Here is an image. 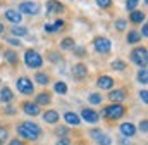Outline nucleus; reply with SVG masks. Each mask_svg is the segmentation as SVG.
Here are the masks:
<instances>
[{"label":"nucleus","mask_w":148,"mask_h":145,"mask_svg":"<svg viewBox=\"0 0 148 145\" xmlns=\"http://www.w3.org/2000/svg\"><path fill=\"white\" fill-rule=\"evenodd\" d=\"M21 109H23V112H24L26 116H31V117H35V116H40V114H41V107L36 106L35 102H31V100L23 102V104H21Z\"/></svg>","instance_id":"nucleus-13"},{"label":"nucleus","mask_w":148,"mask_h":145,"mask_svg":"<svg viewBox=\"0 0 148 145\" xmlns=\"http://www.w3.org/2000/svg\"><path fill=\"white\" fill-rule=\"evenodd\" d=\"M126 41H127L129 45H136V43H140V41H141V35H140V31H138V30H129L127 35H126Z\"/></svg>","instance_id":"nucleus-24"},{"label":"nucleus","mask_w":148,"mask_h":145,"mask_svg":"<svg viewBox=\"0 0 148 145\" xmlns=\"http://www.w3.org/2000/svg\"><path fill=\"white\" fill-rule=\"evenodd\" d=\"M91 43H93V48L98 52V54H109L112 50V41L107 38V36H95L93 40H91Z\"/></svg>","instance_id":"nucleus-7"},{"label":"nucleus","mask_w":148,"mask_h":145,"mask_svg":"<svg viewBox=\"0 0 148 145\" xmlns=\"http://www.w3.org/2000/svg\"><path fill=\"white\" fill-rule=\"evenodd\" d=\"M129 59L133 64H136L138 68H147L148 64V48L147 47H134L129 54Z\"/></svg>","instance_id":"nucleus-3"},{"label":"nucleus","mask_w":148,"mask_h":145,"mask_svg":"<svg viewBox=\"0 0 148 145\" xmlns=\"http://www.w3.org/2000/svg\"><path fill=\"white\" fill-rule=\"evenodd\" d=\"M79 119H83V121H86V123H90V124H95V123L100 121V114H98L95 109L84 107V109H81V116H79Z\"/></svg>","instance_id":"nucleus-10"},{"label":"nucleus","mask_w":148,"mask_h":145,"mask_svg":"<svg viewBox=\"0 0 148 145\" xmlns=\"http://www.w3.org/2000/svg\"><path fill=\"white\" fill-rule=\"evenodd\" d=\"M140 99H141V102L143 104H148V92L143 88V90H140Z\"/></svg>","instance_id":"nucleus-41"},{"label":"nucleus","mask_w":148,"mask_h":145,"mask_svg":"<svg viewBox=\"0 0 148 145\" xmlns=\"http://www.w3.org/2000/svg\"><path fill=\"white\" fill-rule=\"evenodd\" d=\"M74 45H76V40H74L73 36H66V38H62L60 43H59L60 50H73Z\"/></svg>","instance_id":"nucleus-26"},{"label":"nucleus","mask_w":148,"mask_h":145,"mask_svg":"<svg viewBox=\"0 0 148 145\" xmlns=\"http://www.w3.org/2000/svg\"><path fill=\"white\" fill-rule=\"evenodd\" d=\"M7 140H9V130L0 124V145H3Z\"/></svg>","instance_id":"nucleus-34"},{"label":"nucleus","mask_w":148,"mask_h":145,"mask_svg":"<svg viewBox=\"0 0 148 145\" xmlns=\"http://www.w3.org/2000/svg\"><path fill=\"white\" fill-rule=\"evenodd\" d=\"M16 131H17V137H19V138L28 140V142H36L38 138L41 137V133H43L41 126H38L36 123H33V121H24V123H21V124L16 128Z\"/></svg>","instance_id":"nucleus-1"},{"label":"nucleus","mask_w":148,"mask_h":145,"mask_svg":"<svg viewBox=\"0 0 148 145\" xmlns=\"http://www.w3.org/2000/svg\"><path fill=\"white\" fill-rule=\"evenodd\" d=\"M47 59H48L52 64H59V62H62V54H60L59 50H48V52H47Z\"/></svg>","instance_id":"nucleus-27"},{"label":"nucleus","mask_w":148,"mask_h":145,"mask_svg":"<svg viewBox=\"0 0 148 145\" xmlns=\"http://www.w3.org/2000/svg\"><path fill=\"white\" fill-rule=\"evenodd\" d=\"M17 10L21 14H26V16H38L41 10V5L36 0H24L17 5Z\"/></svg>","instance_id":"nucleus-5"},{"label":"nucleus","mask_w":148,"mask_h":145,"mask_svg":"<svg viewBox=\"0 0 148 145\" xmlns=\"http://www.w3.org/2000/svg\"><path fill=\"white\" fill-rule=\"evenodd\" d=\"M71 71H73V78L76 81H83V79H86V76H88V66H86L84 62H76Z\"/></svg>","instance_id":"nucleus-11"},{"label":"nucleus","mask_w":148,"mask_h":145,"mask_svg":"<svg viewBox=\"0 0 148 145\" xmlns=\"http://www.w3.org/2000/svg\"><path fill=\"white\" fill-rule=\"evenodd\" d=\"M119 130H121V133H122L124 138H126V137L131 138V137L136 135V126H134L133 123H129V121H127V123H122V124L119 126Z\"/></svg>","instance_id":"nucleus-20"},{"label":"nucleus","mask_w":148,"mask_h":145,"mask_svg":"<svg viewBox=\"0 0 148 145\" xmlns=\"http://www.w3.org/2000/svg\"><path fill=\"white\" fill-rule=\"evenodd\" d=\"M64 28H66V21H64V19H55L53 23H47V24L43 26V31L48 33V35H53V33L62 31Z\"/></svg>","instance_id":"nucleus-12"},{"label":"nucleus","mask_w":148,"mask_h":145,"mask_svg":"<svg viewBox=\"0 0 148 145\" xmlns=\"http://www.w3.org/2000/svg\"><path fill=\"white\" fill-rule=\"evenodd\" d=\"M73 54L77 55V57H86V47H83V45H74Z\"/></svg>","instance_id":"nucleus-33"},{"label":"nucleus","mask_w":148,"mask_h":145,"mask_svg":"<svg viewBox=\"0 0 148 145\" xmlns=\"http://www.w3.org/2000/svg\"><path fill=\"white\" fill-rule=\"evenodd\" d=\"M0 85H2V79H0Z\"/></svg>","instance_id":"nucleus-47"},{"label":"nucleus","mask_w":148,"mask_h":145,"mask_svg":"<svg viewBox=\"0 0 148 145\" xmlns=\"http://www.w3.org/2000/svg\"><path fill=\"white\" fill-rule=\"evenodd\" d=\"M66 12V5L59 0H47V5H45V14L47 16H52V14H64Z\"/></svg>","instance_id":"nucleus-8"},{"label":"nucleus","mask_w":148,"mask_h":145,"mask_svg":"<svg viewBox=\"0 0 148 145\" xmlns=\"http://www.w3.org/2000/svg\"><path fill=\"white\" fill-rule=\"evenodd\" d=\"M10 35L14 38H19V36H28V28L26 26H21V24H14L10 28Z\"/></svg>","instance_id":"nucleus-25"},{"label":"nucleus","mask_w":148,"mask_h":145,"mask_svg":"<svg viewBox=\"0 0 148 145\" xmlns=\"http://www.w3.org/2000/svg\"><path fill=\"white\" fill-rule=\"evenodd\" d=\"M114 28H115L117 31H124V30L127 28V21H126V19H117V21L114 23Z\"/></svg>","instance_id":"nucleus-35"},{"label":"nucleus","mask_w":148,"mask_h":145,"mask_svg":"<svg viewBox=\"0 0 148 145\" xmlns=\"http://www.w3.org/2000/svg\"><path fill=\"white\" fill-rule=\"evenodd\" d=\"M9 145H26L23 140H17V138H14V140H9Z\"/></svg>","instance_id":"nucleus-45"},{"label":"nucleus","mask_w":148,"mask_h":145,"mask_svg":"<svg viewBox=\"0 0 148 145\" xmlns=\"http://www.w3.org/2000/svg\"><path fill=\"white\" fill-rule=\"evenodd\" d=\"M23 59H24L26 68H29V69H40L43 66V57H41V54L36 52L35 48H26Z\"/></svg>","instance_id":"nucleus-4"},{"label":"nucleus","mask_w":148,"mask_h":145,"mask_svg":"<svg viewBox=\"0 0 148 145\" xmlns=\"http://www.w3.org/2000/svg\"><path fill=\"white\" fill-rule=\"evenodd\" d=\"M140 35L143 36V38H147V36H148V24H147V23H143V28H141Z\"/></svg>","instance_id":"nucleus-44"},{"label":"nucleus","mask_w":148,"mask_h":145,"mask_svg":"<svg viewBox=\"0 0 148 145\" xmlns=\"http://www.w3.org/2000/svg\"><path fill=\"white\" fill-rule=\"evenodd\" d=\"M50 81H52V78H50L48 72H45V71H36L35 72V83H36V85L47 86V85H50Z\"/></svg>","instance_id":"nucleus-21"},{"label":"nucleus","mask_w":148,"mask_h":145,"mask_svg":"<svg viewBox=\"0 0 148 145\" xmlns=\"http://www.w3.org/2000/svg\"><path fill=\"white\" fill-rule=\"evenodd\" d=\"M3 17H5L9 23H12V24H19V23L23 21V14H21L17 9H7V10L3 12Z\"/></svg>","instance_id":"nucleus-15"},{"label":"nucleus","mask_w":148,"mask_h":145,"mask_svg":"<svg viewBox=\"0 0 148 145\" xmlns=\"http://www.w3.org/2000/svg\"><path fill=\"white\" fill-rule=\"evenodd\" d=\"M126 112H127V109H126L124 104H109V106L103 107L102 116H103L105 119H109V121H117V119H121Z\"/></svg>","instance_id":"nucleus-2"},{"label":"nucleus","mask_w":148,"mask_h":145,"mask_svg":"<svg viewBox=\"0 0 148 145\" xmlns=\"http://www.w3.org/2000/svg\"><path fill=\"white\" fill-rule=\"evenodd\" d=\"M110 68L114 69V71H121V72H122V71H126V69H127V64H126L122 59H114V61L110 62Z\"/></svg>","instance_id":"nucleus-28"},{"label":"nucleus","mask_w":148,"mask_h":145,"mask_svg":"<svg viewBox=\"0 0 148 145\" xmlns=\"http://www.w3.org/2000/svg\"><path fill=\"white\" fill-rule=\"evenodd\" d=\"M67 85H66V81H55L53 83V92L55 93H59V95H66L67 93Z\"/></svg>","instance_id":"nucleus-29"},{"label":"nucleus","mask_w":148,"mask_h":145,"mask_svg":"<svg viewBox=\"0 0 148 145\" xmlns=\"http://www.w3.org/2000/svg\"><path fill=\"white\" fill-rule=\"evenodd\" d=\"M55 135H59L60 138H64V137L69 135V128H67V126H57V128H55Z\"/></svg>","instance_id":"nucleus-36"},{"label":"nucleus","mask_w":148,"mask_h":145,"mask_svg":"<svg viewBox=\"0 0 148 145\" xmlns=\"http://www.w3.org/2000/svg\"><path fill=\"white\" fill-rule=\"evenodd\" d=\"M136 78H138V81H140L141 85H147L148 83V69L147 68H140V69H138V74H136Z\"/></svg>","instance_id":"nucleus-30"},{"label":"nucleus","mask_w":148,"mask_h":145,"mask_svg":"<svg viewBox=\"0 0 148 145\" xmlns=\"http://www.w3.org/2000/svg\"><path fill=\"white\" fill-rule=\"evenodd\" d=\"M64 119H66V123L69 124V126H79L81 124V119H79V116L73 112V110H67V112H64Z\"/></svg>","instance_id":"nucleus-23"},{"label":"nucleus","mask_w":148,"mask_h":145,"mask_svg":"<svg viewBox=\"0 0 148 145\" xmlns=\"http://www.w3.org/2000/svg\"><path fill=\"white\" fill-rule=\"evenodd\" d=\"M95 2H97V5H98L100 9H105V10H107V9H110L112 5H114V2H112V0H95Z\"/></svg>","instance_id":"nucleus-37"},{"label":"nucleus","mask_w":148,"mask_h":145,"mask_svg":"<svg viewBox=\"0 0 148 145\" xmlns=\"http://www.w3.org/2000/svg\"><path fill=\"white\" fill-rule=\"evenodd\" d=\"M114 85H115V79L112 76H109V74H100L97 78V86L100 90H112Z\"/></svg>","instance_id":"nucleus-14"},{"label":"nucleus","mask_w":148,"mask_h":145,"mask_svg":"<svg viewBox=\"0 0 148 145\" xmlns=\"http://www.w3.org/2000/svg\"><path fill=\"white\" fill-rule=\"evenodd\" d=\"M140 130H141L143 133H147L148 131V121L147 119H141V121H140Z\"/></svg>","instance_id":"nucleus-43"},{"label":"nucleus","mask_w":148,"mask_h":145,"mask_svg":"<svg viewBox=\"0 0 148 145\" xmlns=\"http://www.w3.org/2000/svg\"><path fill=\"white\" fill-rule=\"evenodd\" d=\"M145 19H147V14H145L143 10H140V9H134V10L129 12V23L134 24V26L145 23Z\"/></svg>","instance_id":"nucleus-17"},{"label":"nucleus","mask_w":148,"mask_h":145,"mask_svg":"<svg viewBox=\"0 0 148 145\" xmlns=\"http://www.w3.org/2000/svg\"><path fill=\"white\" fill-rule=\"evenodd\" d=\"M5 41H7L10 47H17V48L23 45V43H21V40H19V38H14V36H9V38H5Z\"/></svg>","instance_id":"nucleus-38"},{"label":"nucleus","mask_w":148,"mask_h":145,"mask_svg":"<svg viewBox=\"0 0 148 145\" xmlns=\"http://www.w3.org/2000/svg\"><path fill=\"white\" fill-rule=\"evenodd\" d=\"M110 104H122L126 99H127V90L126 88H112L109 90V97Z\"/></svg>","instance_id":"nucleus-9"},{"label":"nucleus","mask_w":148,"mask_h":145,"mask_svg":"<svg viewBox=\"0 0 148 145\" xmlns=\"http://www.w3.org/2000/svg\"><path fill=\"white\" fill-rule=\"evenodd\" d=\"M16 88H17V92L19 93H23V95H35V85H33V81L28 78V76H21V78H17V81H16Z\"/></svg>","instance_id":"nucleus-6"},{"label":"nucleus","mask_w":148,"mask_h":145,"mask_svg":"<svg viewBox=\"0 0 148 145\" xmlns=\"http://www.w3.org/2000/svg\"><path fill=\"white\" fill-rule=\"evenodd\" d=\"M41 117H43L45 123H48V124H55V123H59L60 114H59L57 110H53V109H48V110H45V112L41 114Z\"/></svg>","instance_id":"nucleus-19"},{"label":"nucleus","mask_w":148,"mask_h":145,"mask_svg":"<svg viewBox=\"0 0 148 145\" xmlns=\"http://www.w3.org/2000/svg\"><path fill=\"white\" fill-rule=\"evenodd\" d=\"M3 112H5V114H9V116H12V114H16V112H17V109L14 107V106H7V107L3 109Z\"/></svg>","instance_id":"nucleus-42"},{"label":"nucleus","mask_w":148,"mask_h":145,"mask_svg":"<svg viewBox=\"0 0 148 145\" xmlns=\"http://www.w3.org/2000/svg\"><path fill=\"white\" fill-rule=\"evenodd\" d=\"M95 142L98 145H112V138L109 135H105V133H100V135L95 138Z\"/></svg>","instance_id":"nucleus-31"},{"label":"nucleus","mask_w":148,"mask_h":145,"mask_svg":"<svg viewBox=\"0 0 148 145\" xmlns=\"http://www.w3.org/2000/svg\"><path fill=\"white\" fill-rule=\"evenodd\" d=\"M102 100H103V97L100 93H90L88 95V102L91 106H98V104H102Z\"/></svg>","instance_id":"nucleus-32"},{"label":"nucleus","mask_w":148,"mask_h":145,"mask_svg":"<svg viewBox=\"0 0 148 145\" xmlns=\"http://www.w3.org/2000/svg\"><path fill=\"white\" fill-rule=\"evenodd\" d=\"M3 31H5V26H3V24L0 23V35H3Z\"/></svg>","instance_id":"nucleus-46"},{"label":"nucleus","mask_w":148,"mask_h":145,"mask_svg":"<svg viewBox=\"0 0 148 145\" xmlns=\"http://www.w3.org/2000/svg\"><path fill=\"white\" fill-rule=\"evenodd\" d=\"M35 104L36 106H50L52 104V93L48 92V90H43V92H40L35 95Z\"/></svg>","instance_id":"nucleus-16"},{"label":"nucleus","mask_w":148,"mask_h":145,"mask_svg":"<svg viewBox=\"0 0 148 145\" xmlns=\"http://www.w3.org/2000/svg\"><path fill=\"white\" fill-rule=\"evenodd\" d=\"M73 142H71V138L69 137H64V138H59L57 142H55V145H71Z\"/></svg>","instance_id":"nucleus-40"},{"label":"nucleus","mask_w":148,"mask_h":145,"mask_svg":"<svg viewBox=\"0 0 148 145\" xmlns=\"http://www.w3.org/2000/svg\"><path fill=\"white\" fill-rule=\"evenodd\" d=\"M3 59H5V62H9L12 68H17V66H19V55H17V52L12 50V48H5V50H3Z\"/></svg>","instance_id":"nucleus-18"},{"label":"nucleus","mask_w":148,"mask_h":145,"mask_svg":"<svg viewBox=\"0 0 148 145\" xmlns=\"http://www.w3.org/2000/svg\"><path fill=\"white\" fill-rule=\"evenodd\" d=\"M136 7H138V2H134V0H127V2H126V9H127L129 12L134 10Z\"/></svg>","instance_id":"nucleus-39"},{"label":"nucleus","mask_w":148,"mask_h":145,"mask_svg":"<svg viewBox=\"0 0 148 145\" xmlns=\"http://www.w3.org/2000/svg\"><path fill=\"white\" fill-rule=\"evenodd\" d=\"M12 100H14V92H12L9 86L0 88V102H2V104H10Z\"/></svg>","instance_id":"nucleus-22"},{"label":"nucleus","mask_w":148,"mask_h":145,"mask_svg":"<svg viewBox=\"0 0 148 145\" xmlns=\"http://www.w3.org/2000/svg\"><path fill=\"white\" fill-rule=\"evenodd\" d=\"M134 2H140V0H134Z\"/></svg>","instance_id":"nucleus-48"}]
</instances>
